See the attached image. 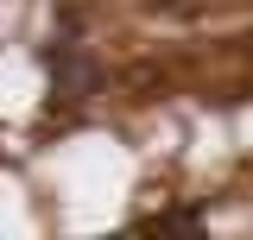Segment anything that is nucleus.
Here are the masks:
<instances>
[{
    "instance_id": "nucleus-1",
    "label": "nucleus",
    "mask_w": 253,
    "mask_h": 240,
    "mask_svg": "<svg viewBox=\"0 0 253 240\" xmlns=\"http://www.w3.org/2000/svg\"><path fill=\"white\" fill-rule=\"evenodd\" d=\"M95 82H101V63H95L83 44H57V51H51V95H57V101H89Z\"/></svg>"
},
{
    "instance_id": "nucleus-2",
    "label": "nucleus",
    "mask_w": 253,
    "mask_h": 240,
    "mask_svg": "<svg viewBox=\"0 0 253 240\" xmlns=\"http://www.w3.org/2000/svg\"><path fill=\"white\" fill-rule=\"evenodd\" d=\"M152 6H177V0H152Z\"/></svg>"
}]
</instances>
